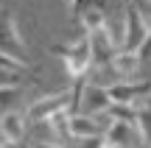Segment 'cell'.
Segmentation results:
<instances>
[{"label": "cell", "instance_id": "1", "mask_svg": "<svg viewBox=\"0 0 151 148\" xmlns=\"http://www.w3.org/2000/svg\"><path fill=\"white\" fill-rule=\"evenodd\" d=\"M50 53L59 56L62 64H65L70 81H81V78H90V73L95 70V59H92V45H90V36L81 34L76 42L70 45H50Z\"/></svg>", "mask_w": 151, "mask_h": 148}, {"label": "cell", "instance_id": "2", "mask_svg": "<svg viewBox=\"0 0 151 148\" xmlns=\"http://www.w3.org/2000/svg\"><path fill=\"white\" fill-rule=\"evenodd\" d=\"M0 53L11 56V59L22 61V64H31L25 39L20 34V25H17V14L9 6H0Z\"/></svg>", "mask_w": 151, "mask_h": 148}, {"label": "cell", "instance_id": "3", "mask_svg": "<svg viewBox=\"0 0 151 148\" xmlns=\"http://www.w3.org/2000/svg\"><path fill=\"white\" fill-rule=\"evenodd\" d=\"M126 25H123V39H120V50H129V53H137L143 48V42L148 39L151 34V22L146 20L137 3H129L126 6Z\"/></svg>", "mask_w": 151, "mask_h": 148}, {"label": "cell", "instance_id": "4", "mask_svg": "<svg viewBox=\"0 0 151 148\" xmlns=\"http://www.w3.org/2000/svg\"><path fill=\"white\" fill-rule=\"evenodd\" d=\"M62 109H70L73 112V98H70V89H65V92H50V95H42V98L31 101V104L25 106V115H28V123H48L50 117L56 115V112Z\"/></svg>", "mask_w": 151, "mask_h": 148}, {"label": "cell", "instance_id": "5", "mask_svg": "<svg viewBox=\"0 0 151 148\" xmlns=\"http://www.w3.org/2000/svg\"><path fill=\"white\" fill-rule=\"evenodd\" d=\"M109 98H112V104H129L134 106L137 101L148 98L151 95V81L146 78V81H115L109 84Z\"/></svg>", "mask_w": 151, "mask_h": 148}, {"label": "cell", "instance_id": "6", "mask_svg": "<svg viewBox=\"0 0 151 148\" xmlns=\"http://www.w3.org/2000/svg\"><path fill=\"white\" fill-rule=\"evenodd\" d=\"M87 36H90V45H92V59H95V67H106L109 61L118 56L120 45L115 42V36L109 34V25L98 28V31L87 34Z\"/></svg>", "mask_w": 151, "mask_h": 148}, {"label": "cell", "instance_id": "7", "mask_svg": "<svg viewBox=\"0 0 151 148\" xmlns=\"http://www.w3.org/2000/svg\"><path fill=\"white\" fill-rule=\"evenodd\" d=\"M106 143L112 148H143V134L137 129V123H123V120H115L112 126L106 129Z\"/></svg>", "mask_w": 151, "mask_h": 148}, {"label": "cell", "instance_id": "8", "mask_svg": "<svg viewBox=\"0 0 151 148\" xmlns=\"http://www.w3.org/2000/svg\"><path fill=\"white\" fill-rule=\"evenodd\" d=\"M0 132H3V137L9 140L11 145H22V140H25V134H28L25 109H11V112H6V115H0Z\"/></svg>", "mask_w": 151, "mask_h": 148}, {"label": "cell", "instance_id": "9", "mask_svg": "<svg viewBox=\"0 0 151 148\" xmlns=\"http://www.w3.org/2000/svg\"><path fill=\"white\" fill-rule=\"evenodd\" d=\"M109 106H112L109 89H106V87H101V84L87 81L84 95H81V106H78V112H84V115H98V112H106Z\"/></svg>", "mask_w": 151, "mask_h": 148}, {"label": "cell", "instance_id": "10", "mask_svg": "<svg viewBox=\"0 0 151 148\" xmlns=\"http://www.w3.org/2000/svg\"><path fill=\"white\" fill-rule=\"evenodd\" d=\"M106 67H112V73L118 76V81H129V78L134 76V73L140 70V67H143V59H140V53L118 50V56H115V59L109 61Z\"/></svg>", "mask_w": 151, "mask_h": 148}, {"label": "cell", "instance_id": "11", "mask_svg": "<svg viewBox=\"0 0 151 148\" xmlns=\"http://www.w3.org/2000/svg\"><path fill=\"white\" fill-rule=\"evenodd\" d=\"M137 129H140V134H143L146 148H151V98L143 106H137Z\"/></svg>", "mask_w": 151, "mask_h": 148}, {"label": "cell", "instance_id": "12", "mask_svg": "<svg viewBox=\"0 0 151 148\" xmlns=\"http://www.w3.org/2000/svg\"><path fill=\"white\" fill-rule=\"evenodd\" d=\"M22 89H25V87H17V89H0V115H6V112H11V109H20Z\"/></svg>", "mask_w": 151, "mask_h": 148}, {"label": "cell", "instance_id": "13", "mask_svg": "<svg viewBox=\"0 0 151 148\" xmlns=\"http://www.w3.org/2000/svg\"><path fill=\"white\" fill-rule=\"evenodd\" d=\"M106 115L112 120H123V123H137V106H129V104H112L106 109Z\"/></svg>", "mask_w": 151, "mask_h": 148}, {"label": "cell", "instance_id": "14", "mask_svg": "<svg viewBox=\"0 0 151 148\" xmlns=\"http://www.w3.org/2000/svg\"><path fill=\"white\" fill-rule=\"evenodd\" d=\"M28 78L22 76V70H3L0 67V89H17V87H25Z\"/></svg>", "mask_w": 151, "mask_h": 148}, {"label": "cell", "instance_id": "15", "mask_svg": "<svg viewBox=\"0 0 151 148\" xmlns=\"http://www.w3.org/2000/svg\"><path fill=\"white\" fill-rule=\"evenodd\" d=\"M0 67H3V70H22V73L31 70V64H22V61L11 59V56H6V53H0Z\"/></svg>", "mask_w": 151, "mask_h": 148}, {"label": "cell", "instance_id": "16", "mask_svg": "<svg viewBox=\"0 0 151 148\" xmlns=\"http://www.w3.org/2000/svg\"><path fill=\"white\" fill-rule=\"evenodd\" d=\"M137 53H140L143 64H146V61H151V34H148V39H146V42H143V48L137 50Z\"/></svg>", "mask_w": 151, "mask_h": 148}]
</instances>
